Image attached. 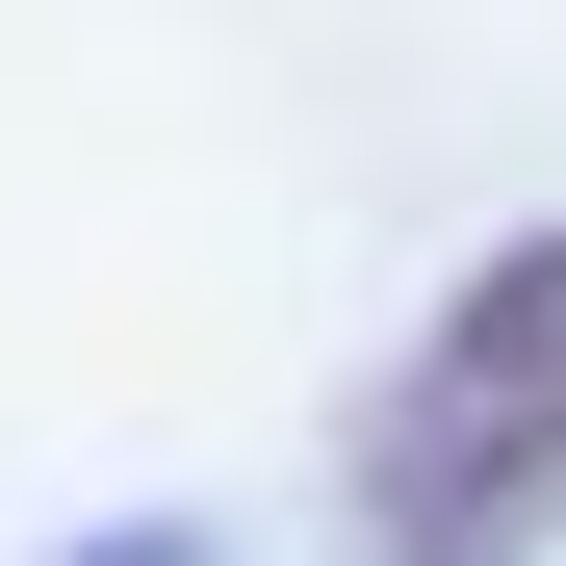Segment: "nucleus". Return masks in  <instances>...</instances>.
Listing matches in <instances>:
<instances>
[{"label":"nucleus","mask_w":566,"mask_h":566,"mask_svg":"<svg viewBox=\"0 0 566 566\" xmlns=\"http://www.w3.org/2000/svg\"><path fill=\"white\" fill-rule=\"evenodd\" d=\"M104 566H207V541H104Z\"/></svg>","instance_id":"f03ea898"},{"label":"nucleus","mask_w":566,"mask_h":566,"mask_svg":"<svg viewBox=\"0 0 566 566\" xmlns=\"http://www.w3.org/2000/svg\"><path fill=\"white\" fill-rule=\"evenodd\" d=\"M360 515H387V566H515L566 515V232H515L412 335V387L360 412Z\"/></svg>","instance_id":"f257e3e1"}]
</instances>
